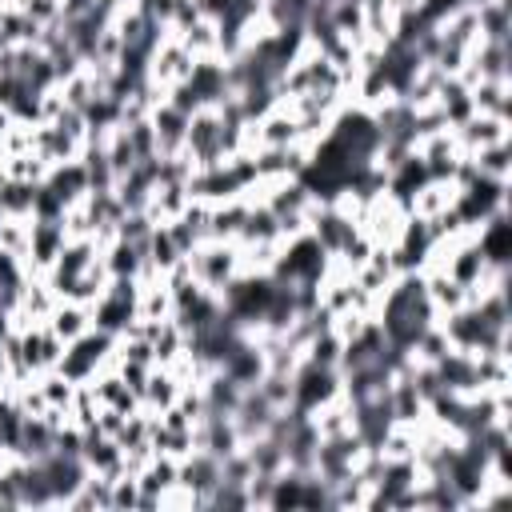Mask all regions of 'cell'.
I'll return each mask as SVG.
<instances>
[{
    "label": "cell",
    "instance_id": "obj_12",
    "mask_svg": "<svg viewBox=\"0 0 512 512\" xmlns=\"http://www.w3.org/2000/svg\"><path fill=\"white\" fill-rule=\"evenodd\" d=\"M176 396H180V380L172 376V368L152 364V368H148V380H144V388H140V408H144V412H164V408L176 404Z\"/></svg>",
    "mask_w": 512,
    "mask_h": 512
},
{
    "label": "cell",
    "instance_id": "obj_14",
    "mask_svg": "<svg viewBox=\"0 0 512 512\" xmlns=\"http://www.w3.org/2000/svg\"><path fill=\"white\" fill-rule=\"evenodd\" d=\"M472 164H476V176H484V180H508V172H512L508 140L488 144V148H476L472 152Z\"/></svg>",
    "mask_w": 512,
    "mask_h": 512
},
{
    "label": "cell",
    "instance_id": "obj_17",
    "mask_svg": "<svg viewBox=\"0 0 512 512\" xmlns=\"http://www.w3.org/2000/svg\"><path fill=\"white\" fill-rule=\"evenodd\" d=\"M124 128H128V144H132L136 160H152V156H156V132H152V120L144 116V120L124 124Z\"/></svg>",
    "mask_w": 512,
    "mask_h": 512
},
{
    "label": "cell",
    "instance_id": "obj_2",
    "mask_svg": "<svg viewBox=\"0 0 512 512\" xmlns=\"http://www.w3.org/2000/svg\"><path fill=\"white\" fill-rule=\"evenodd\" d=\"M192 280L204 288V292H224L228 280L240 276V244L236 240H200L188 256H184Z\"/></svg>",
    "mask_w": 512,
    "mask_h": 512
},
{
    "label": "cell",
    "instance_id": "obj_16",
    "mask_svg": "<svg viewBox=\"0 0 512 512\" xmlns=\"http://www.w3.org/2000/svg\"><path fill=\"white\" fill-rule=\"evenodd\" d=\"M28 236H32V216H0V252L8 256H28Z\"/></svg>",
    "mask_w": 512,
    "mask_h": 512
},
{
    "label": "cell",
    "instance_id": "obj_6",
    "mask_svg": "<svg viewBox=\"0 0 512 512\" xmlns=\"http://www.w3.org/2000/svg\"><path fill=\"white\" fill-rule=\"evenodd\" d=\"M148 120H152V132H156V160L180 156L184 152V132H188V112L176 108L172 100H160V104H152Z\"/></svg>",
    "mask_w": 512,
    "mask_h": 512
},
{
    "label": "cell",
    "instance_id": "obj_5",
    "mask_svg": "<svg viewBox=\"0 0 512 512\" xmlns=\"http://www.w3.org/2000/svg\"><path fill=\"white\" fill-rule=\"evenodd\" d=\"M100 260V244L92 240V236H80V240H64V248H60V256H56V264L44 272L48 276V284L64 296V288L80 276V272H88L92 264Z\"/></svg>",
    "mask_w": 512,
    "mask_h": 512
},
{
    "label": "cell",
    "instance_id": "obj_7",
    "mask_svg": "<svg viewBox=\"0 0 512 512\" xmlns=\"http://www.w3.org/2000/svg\"><path fill=\"white\" fill-rule=\"evenodd\" d=\"M456 196H460V188H456L452 176H428V180L404 200V208H408V216L436 220V216H444L448 208H456Z\"/></svg>",
    "mask_w": 512,
    "mask_h": 512
},
{
    "label": "cell",
    "instance_id": "obj_1",
    "mask_svg": "<svg viewBox=\"0 0 512 512\" xmlns=\"http://www.w3.org/2000/svg\"><path fill=\"white\" fill-rule=\"evenodd\" d=\"M372 320L380 324V332L388 336L392 348L408 352V344L436 320V312H432V304L424 296V276L420 272H400L388 284V292L380 296Z\"/></svg>",
    "mask_w": 512,
    "mask_h": 512
},
{
    "label": "cell",
    "instance_id": "obj_15",
    "mask_svg": "<svg viewBox=\"0 0 512 512\" xmlns=\"http://www.w3.org/2000/svg\"><path fill=\"white\" fill-rule=\"evenodd\" d=\"M36 188L32 180H0V208L4 216H32V204H36Z\"/></svg>",
    "mask_w": 512,
    "mask_h": 512
},
{
    "label": "cell",
    "instance_id": "obj_13",
    "mask_svg": "<svg viewBox=\"0 0 512 512\" xmlns=\"http://www.w3.org/2000/svg\"><path fill=\"white\" fill-rule=\"evenodd\" d=\"M512 84L508 80H476L468 88L472 96V112H484V116H504L508 120V108H512Z\"/></svg>",
    "mask_w": 512,
    "mask_h": 512
},
{
    "label": "cell",
    "instance_id": "obj_10",
    "mask_svg": "<svg viewBox=\"0 0 512 512\" xmlns=\"http://www.w3.org/2000/svg\"><path fill=\"white\" fill-rule=\"evenodd\" d=\"M172 36L184 44V52H188L192 60H212V56H216V48H220V24H216V20H208V16L188 20V24H184V28H176ZM216 60H220V56H216Z\"/></svg>",
    "mask_w": 512,
    "mask_h": 512
},
{
    "label": "cell",
    "instance_id": "obj_9",
    "mask_svg": "<svg viewBox=\"0 0 512 512\" xmlns=\"http://www.w3.org/2000/svg\"><path fill=\"white\" fill-rule=\"evenodd\" d=\"M420 276H424V296H428V304H432L436 316H448V312H456V308L468 304L464 284L452 280L444 268H432V272H420Z\"/></svg>",
    "mask_w": 512,
    "mask_h": 512
},
{
    "label": "cell",
    "instance_id": "obj_11",
    "mask_svg": "<svg viewBox=\"0 0 512 512\" xmlns=\"http://www.w3.org/2000/svg\"><path fill=\"white\" fill-rule=\"evenodd\" d=\"M48 328H52L64 344H72L76 336H84V332L92 328V308H88V304H80V300L60 296V304H56V308H52V316H48Z\"/></svg>",
    "mask_w": 512,
    "mask_h": 512
},
{
    "label": "cell",
    "instance_id": "obj_8",
    "mask_svg": "<svg viewBox=\"0 0 512 512\" xmlns=\"http://www.w3.org/2000/svg\"><path fill=\"white\" fill-rule=\"evenodd\" d=\"M452 132H456V140H460V152L472 156L476 148H488V144L508 140V120H504V116L472 112V116H464L460 124H452Z\"/></svg>",
    "mask_w": 512,
    "mask_h": 512
},
{
    "label": "cell",
    "instance_id": "obj_4",
    "mask_svg": "<svg viewBox=\"0 0 512 512\" xmlns=\"http://www.w3.org/2000/svg\"><path fill=\"white\" fill-rule=\"evenodd\" d=\"M192 68H196V60L184 52V44L168 32L156 48H152V56H148V64H144V80L148 84H156L164 96L176 88V84H184L188 76H192Z\"/></svg>",
    "mask_w": 512,
    "mask_h": 512
},
{
    "label": "cell",
    "instance_id": "obj_3",
    "mask_svg": "<svg viewBox=\"0 0 512 512\" xmlns=\"http://www.w3.org/2000/svg\"><path fill=\"white\" fill-rule=\"evenodd\" d=\"M344 392V376L340 368H324V364H312V360H300L296 372H292V408L296 412H316L320 404H328L332 396Z\"/></svg>",
    "mask_w": 512,
    "mask_h": 512
}]
</instances>
